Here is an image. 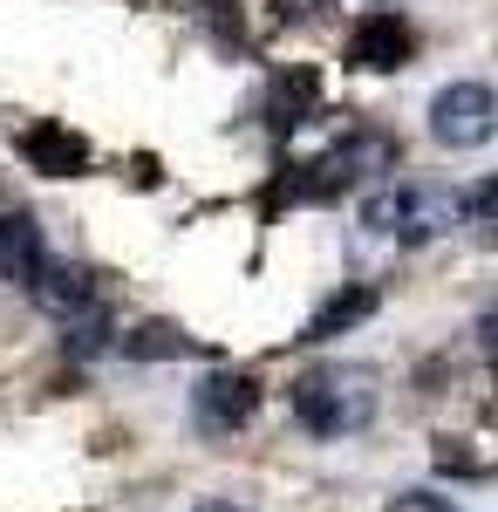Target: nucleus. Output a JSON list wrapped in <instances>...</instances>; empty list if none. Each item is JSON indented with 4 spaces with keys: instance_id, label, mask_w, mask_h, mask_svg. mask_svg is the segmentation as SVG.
<instances>
[{
    "instance_id": "obj_6",
    "label": "nucleus",
    "mask_w": 498,
    "mask_h": 512,
    "mask_svg": "<svg viewBox=\"0 0 498 512\" xmlns=\"http://www.w3.org/2000/svg\"><path fill=\"white\" fill-rule=\"evenodd\" d=\"M28 294H35L41 315L69 321V328H76V321H96V315H103V287H96V274H89V267H76V260H48V267H41V280L28 287Z\"/></svg>"
},
{
    "instance_id": "obj_9",
    "label": "nucleus",
    "mask_w": 498,
    "mask_h": 512,
    "mask_svg": "<svg viewBox=\"0 0 498 512\" xmlns=\"http://www.w3.org/2000/svg\"><path fill=\"white\" fill-rule=\"evenodd\" d=\"M21 158L41 164V171H62V178H69V171H82V164H89V144H82V137H69L62 123H35V130L21 137Z\"/></svg>"
},
{
    "instance_id": "obj_2",
    "label": "nucleus",
    "mask_w": 498,
    "mask_h": 512,
    "mask_svg": "<svg viewBox=\"0 0 498 512\" xmlns=\"http://www.w3.org/2000/svg\"><path fill=\"white\" fill-rule=\"evenodd\" d=\"M464 219V205L451 185H430V178H389L362 198V233L383 239V246H430L437 233H451Z\"/></svg>"
},
{
    "instance_id": "obj_3",
    "label": "nucleus",
    "mask_w": 498,
    "mask_h": 512,
    "mask_svg": "<svg viewBox=\"0 0 498 512\" xmlns=\"http://www.w3.org/2000/svg\"><path fill=\"white\" fill-rule=\"evenodd\" d=\"M430 137L444 151H478L498 137V89L492 82H444L430 96Z\"/></svg>"
},
{
    "instance_id": "obj_13",
    "label": "nucleus",
    "mask_w": 498,
    "mask_h": 512,
    "mask_svg": "<svg viewBox=\"0 0 498 512\" xmlns=\"http://www.w3.org/2000/svg\"><path fill=\"white\" fill-rule=\"evenodd\" d=\"M458 205H464V219H471L478 233H492V226H498V178H492V185H471V192H458Z\"/></svg>"
},
{
    "instance_id": "obj_12",
    "label": "nucleus",
    "mask_w": 498,
    "mask_h": 512,
    "mask_svg": "<svg viewBox=\"0 0 498 512\" xmlns=\"http://www.w3.org/2000/svg\"><path fill=\"white\" fill-rule=\"evenodd\" d=\"M116 349L137 355V362H157V355H192V342H185L178 328H164V321H144V328H137V335H123Z\"/></svg>"
},
{
    "instance_id": "obj_5",
    "label": "nucleus",
    "mask_w": 498,
    "mask_h": 512,
    "mask_svg": "<svg viewBox=\"0 0 498 512\" xmlns=\"http://www.w3.org/2000/svg\"><path fill=\"white\" fill-rule=\"evenodd\" d=\"M260 410V383L246 376V369H212V376H198L192 390V424L205 437H232L246 417Z\"/></svg>"
},
{
    "instance_id": "obj_7",
    "label": "nucleus",
    "mask_w": 498,
    "mask_h": 512,
    "mask_svg": "<svg viewBox=\"0 0 498 512\" xmlns=\"http://www.w3.org/2000/svg\"><path fill=\"white\" fill-rule=\"evenodd\" d=\"M403 55H410V28H403V14H389V7H369V14L348 28V69H362V76L403 69Z\"/></svg>"
},
{
    "instance_id": "obj_10",
    "label": "nucleus",
    "mask_w": 498,
    "mask_h": 512,
    "mask_svg": "<svg viewBox=\"0 0 498 512\" xmlns=\"http://www.w3.org/2000/svg\"><path fill=\"white\" fill-rule=\"evenodd\" d=\"M321 103V82H314V69H287V76L273 82V123L280 130H294V123H307V110Z\"/></svg>"
},
{
    "instance_id": "obj_8",
    "label": "nucleus",
    "mask_w": 498,
    "mask_h": 512,
    "mask_svg": "<svg viewBox=\"0 0 498 512\" xmlns=\"http://www.w3.org/2000/svg\"><path fill=\"white\" fill-rule=\"evenodd\" d=\"M41 267H48L41 226L28 219V212H0V280H14V287H35Z\"/></svg>"
},
{
    "instance_id": "obj_14",
    "label": "nucleus",
    "mask_w": 498,
    "mask_h": 512,
    "mask_svg": "<svg viewBox=\"0 0 498 512\" xmlns=\"http://www.w3.org/2000/svg\"><path fill=\"white\" fill-rule=\"evenodd\" d=\"M383 512H458V506H451L444 492H396Z\"/></svg>"
},
{
    "instance_id": "obj_16",
    "label": "nucleus",
    "mask_w": 498,
    "mask_h": 512,
    "mask_svg": "<svg viewBox=\"0 0 498 512\" xmlns=\"http://www.w3.org/2000/svg\"><path fill=\"white\" fill-rule=\"evenodd\" d=\"M198 512H253V506H239V499H205Z\"/></svg>"
},
{
    "instance_id": "obj_1",
    "label": "nucleus",
    "mask_w": 498,
    "mask_h": 512,
    "mask_svg": "<svg viewBox=\"0 0 498 512\" xmlns=\"http://www.w3.org/2000/svg\"><path fill=\"white\" fill-rule=\"evenodd\" d=\"M287 410L307 437H355L383 410V376L369 362H314V369L294 376Z\"/></svg>"
},
{
    "instance_id": "obj_11",
    "label": "nucleus",
    "mask_w": 498,
    "mask_h": 512,
    "mask_svg": "<svg viewBox=\"0 0 498 512\" xmlns=\"http://www.w3.org/2000/svg\"><path fill=\"white\" fill-rule=\"evenodd\" d=\"M369 308H376V294H369V287H355V294H335V301H328L321 315L307 321V342H328L335 328H355V321L369 315Z\"/></svg>"
},
{
    "instance_id": "obj_15",
    "label": "nucleus",
    "mask_w": 498,
    "mask_h": 512,
    "mask_svg": "<svg viewBox=\"0 0 498 512\" xmlns=\"http://www.w3.org/2000/svg\"><path fill=\"white\" fill-rule=\"evenodd\" d=\"M478 349H485V355H498V301L485 308V321H478Z\"/></svg>"
},
{
    "instance_id": "obj_4",
    "label": "nucleus",
    "mask_w": 498,
    "mask_h": 512,
    "mask_svg": "<svg viewBox=\"0 0 498 512\" xmlns=\"http://www.w3.org/2000/svg\"><path fill=\"white\" fill-rule=\"evenodd\" d=\"M369 171H396V144H389V137H376V130H355V137H342L335 151H321V158L307 164L301 198L348 192V185H362Z\"/></svg>"
}]
</instances>
